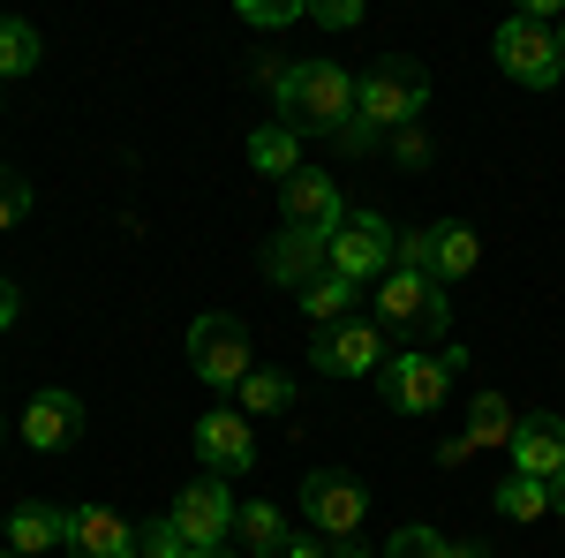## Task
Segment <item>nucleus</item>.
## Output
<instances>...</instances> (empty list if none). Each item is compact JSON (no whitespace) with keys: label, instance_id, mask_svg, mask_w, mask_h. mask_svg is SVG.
<instances>
[{"label":"nucleus","instance_id":"1","mask_svg":"<svg viewBox=\"0 0 565 558\" xmlns=\"http://www.w3.org/2000/svg\"><path fill=\"white\" fill-rule=\"evenodd\" d=\"M279 122L295 136H332L340 122H354V76L340 61H295V69H279Z\"/></svg>","mask_w":565,"mask_h":558},{"label":"nucleus","instance_id":"2","mask_svg":"<svg viewBox=\"0 0 565 558\" xmlns=\"http://www.w3.org/2000/svg\"><path fill=\"white\" fill-rule=\"evenodd\" d=\"M302 514H309V536H324V544H332V558H370V551H362L370 491H362L348 468H317V475H302Z\"/></svg>","mask_w":565,"mask_h":558},{"label":"nucleus","instance_id":"3","mask_svg":"<svg viewBox=\"0 0 565 558\" xmlns=\"http://www.w3.org/2000/svg\"><path fill=\"white\" fill-rule=\"evenodd\" d=\"M423 106H430V69L407 53H385L370 76H354V122L370 129H407Z\"/></svg>","mask_w":565,"mask_h":558},{"label":"nucleus","instance_id":"4","mask_svg":"<svg viewBox=\"0 0 565 558\" xmlns=\"http://www.w3.org/2000/svg\"><path fill=\"white\" fill-rule=\"evenodd\" d=\"M460 347H415V355H392L385 370H377V392H385L392 415H437L445 408V392L460 378Z\"/></svg>","mask_w":565,"mask_h":558},{"label":"nucleus","instance_id":"5","mask_svg":"<svg viewBox=\"0 0 565 558\" xmlns=\"http://www.w3.org/2000/svg\"><path fill=\"white\" fill-rule=\"evenodd\" d=\"M189 370H196L204 386H218V392H242V378L257 370V355H249V325L226 317V309L196 317V325H189Z\"/></svg>","mask_w":565,"mask_h":558},{"label":"nucleus","instance_id":"6","mask_svg":"<svg viewBox=\"0 0 565 558\" xmlns=\"http://www.w3.org/2000/svg\"><path fill=\"white\" fill-rule=\"evenodd\" d=\"M490 53H498V69H505L521 91H551L565 76L558 31H551V23H535V15H505V23H498V39H490Z\"/></svg>","mask_w":565,"mask_h":558},{"label":"nucleus","instance_id":"7","mask_svg":"<svg viewBox=\"0 0 565 558\" xmlns=\"http://www.w3.org/2000/svg\"><path fill=\"white\" fill-rule=\"evenodd\" d=\"M476 257H482V242H476V227H460V219H437V227H423V234H399V250H392V264L423 272V280H437V287L468 280Z\"/></svg>","mask_w":565,"mask_h":558},{"label":"nucleus","instance_id":"8","mask_svg":"<svg viewBox=\"0 0 565 558\" xmlns=\"http://www.w3.org/2000/svg\"><path fill=\"white\" fill-rule=\"evenodd\" d=\"M377 317H385V333H445L452 302H445L437 280L407 272V264H392L385 280H377Z\"/></svg>","mask_w":565,"mask_h":558},{"label":"nucleus","instance_id":"9","mask_svg":"<svg viewBox=\"0 0 565 558\" xmlns=\"http://www.w3.org/2000/svg\"><path fill=\"white\" fill-rule=\"evenodd\" d=\"M309 362L324 370V378H377L392 355H385V325H370V317H348V325H324L317 340H309Z\"/></svg>","mask_w":565,"mask_h":558},{"label":"nucleus","instance_id":"10","mask_svg":"<svg viewBox=\"0 0 565 558\" xmlns=\"http://www.w3.org/2000/svg\"><path fill=\"white\" fill-rule=\"evenodd\" d=\"M392 250H399V234H392L377 212H348V227L332 234V280H348V287L385 280V272H392Z\"/></svg>","mask_w":565,"mask_h":558},{"label":"nucleus","instance_id":"11","mask_svg":"<svg viewBox=\"0 0 565 558\" xmlns=\"http://www.w3.org/2000/svg\"><path fill=\"white\" fill-rule=\"evenodd\" d=\"M234 514H242V506L226 498V483H212V475H204V483H181V498L167 506V520L181 528V544H189V551L226 544V536H234Z\"/></svg>","mask_w":565,"mask_h":558},{"label":"nucleus","instance_id":"12","mask_svg":"<svg viewBox=\"0 0 565 558\" xmlns=\"http://www.w3.org/2000/svg\"><path fill=\"white\" fill-rule=\"evenodd\" d=\"M61 544L76 558H136V520L114 506H61Z\"/></svg>","mask_w":565,"mask_h":558},{"label":"nucleus","instance_id":"13","mask_svg":"<svg viewBox=\"0 0 565 558\" xmlns=\"http://www.w3.org/2000/svg\"><path fill=\"white\" fill-rule=\"evenodd\" d=\"M196 461H204V475H249L257 468V430H249V415L212 408L196 423Z\"/></svg>","mask_w":565,"mask_h":558},{"label":"nucleus","instance_id":"14","mask_svg":"<svg viewBox=\"0 0 565 558\" xmlns=\"http://www.w3.org/2000/svg\"><path fill=\"white\" fill-rule=\"evenodd\" d=\"M332 272V234H309V227H279V242L264 250V280L271 287H295L302 295L309 280Z\"/></svg>","mask_w":565,"mask_h":558},{"label":"nucleus","instance_id":"15","mask_svg":"<svg viewBox=\"0 0 565 558\" xmlns=\"http://www.w3.org/2000/svg\"><path fill=\"white\" fill-rule=\"evenodd\" d=\"M279 212H287V227L340 234V227H348V197H340V181H324L317 167H302L295 181H279Z\"/></svg>","mask_w":565,"mask_h":558},{"label":"nucleus","instance_id":"16","mask_svg":"<svg viewBox=\"0 0 565 558\" xmlns=\"http://www.w3.org/2000/svg\"><path fill=\"white\" fill-rule=\"evenodd\" d=\"M76 430H84V400L61 392V386H45L39 400L23 408V445H31V453H68Z\"/></svg>","mask_w":565,"mask_h":558},{"label":"nucleus","instance_id":"17","mask_svg":"<svg viewBox=\"0 0 565 558\" xmlns=\"http://www.w3.org/2000/svg\"><path fill=\"white\" fill-rule=\"evenodd\" d=\"M505 453H513V475H527V483H558L565 475V415H527Z\"/></svg>","mask_w":565,"mask_h":558},{"label":"nucleus","instance_id":"18","mask_svg":"<svg viewBox=\"0 0 565 558\" xmlns=\"http://www.w3.org/2000/svg\"><path fill=\"white\" fill-rule=\"evenodd\" d=\"M8 544L23 558H45L61 544V506H45V498H23L15 514H8Z\"/></svg>","mask_w":565,"mask_h":558},{"label":"nucleus","instance_id":"19","mask_svg":"<svg viewBox=\"0 0 565 558\" xmlns=\"http://www.w3.org/2000/svg\"><path fill=\"white\" fill-rule=\"evenodd\" d=\"M249 167L271 173V181H295V173H302V136L287 129V122L257 129V136H249Z\"/></svg>","mask_w":565,"mask_h":558},{"label":"nucleus","instance_id":"20","mask_svg":"<svg viewBox=\"0 0 565 558\" xmlns=\"http://www.w3.org/2000/svg\"><path fill=\"white\" fill-rule=\"evenodd\" d=\"M234 544H242V551L279 558V551H287V514H279L271 498H257V506H242V514H234Z\"/></svg>","mask_w":565,"mask_h":558},{"label":"nucleus","instance_id":"21","mask_svg":"<svg viewBox=\"0 0 565 558\" xmlns=\"http://www.w3.org/2000/svg\"><path fill=\"white\" fill-rule=\"evenodd\" d=\"M39 31H31V23H15V15H0V84H8V76H31V69H39Z\"/></svg>","mask_w":565,"mask_h":558},{"label":"nucleus","instance_id":"22","mask_svg":"<svg viewBox=\"0 0 565 558\" xmlns=\"http://www.w3.org/2000/svg\"><path fill=\"white\" fill-rule=\"evenodd\" d=\"M302 309L317 317V333H324V325H348V309H354V287H348V280H332V272H324V280H309V287H302Z\"/></svg>","mask_w":565,"mask_h":558},{"label":"nucleus","instance_id":"23","mask_svg":"<svg viewBox=\"0 0 565 558\" xmlns=\"http://www.w3.org/2000/svg\"><path fill=\"white\" fill-rule=\"evenodd\" d=\"M279 408H295V378L249 370V378H242V415H279Z\"/></svg>","mask_w":565,"mask_h":558},{"label":"nucleus","instance_id":"24","mask_svg":"<svg viewBox=\"0 0 565 558\" xmlns=\"http://www.w3.org/2000/svg\"><path fill=\"white\" fill-rule=\"evenodd\" d=\"M498 514H505V520H543V514H551V483H527V475L498 483Z\"/></svg>","mask_w":565,"mask_h":558},{"label":"nucleus","instance_id":"25","mask_svg":"<svg viewBox=\"0 0 565 558\" xmlns=\"http://www.w3.org/2000/svg\"><path fill=\"white\" fill-rule=\"evenodd\" d=\"M513 415H505V400H498V392H482L476 400V415H468V445H513Z\"/></svg>","mask_w":565,"mask_h":558},{"label":"nucleus","instance_id":"26","mask_svg":"<svg viewBox=\"0 0 565 558\" xmlns=\"http://www.w3.org/2000/svg\"><path fill=\"white\" fill-rule=\"evenodd\" d=\"M385 558H452V544H445L437 528H423V520H407V528L385 536Z\"/></svg>","mask_w":565,"mask_h":558},{"label":"nucleus","instance_id":"27","mask_svg":"<svg viewBox=\"0 0 565 558\" xmlns=\"http://www.w3.org/2000/svg\"><path fill=\"white\" fill-rule=\"evenodd\" d=\"M136 558H189V544H181L174 520H143L136 528Z\"/></svg>","mask_w":565,"mask_h":558},{"label":"nucleus","instance_id":"28","mask_svg":"<svg viewBox=\"0 0 565 558\" xmlns=\"http://www.w3.org/2000/svg\"><path fill=\"white\" fill-rule=\"evenodd\" d=\"M242 23L279 31V23H309V8H302V0H242Z\"/></svg>","mask_w":565,"mask_h":558},{"label":"nucleus","instance_id":"29","mask_svg":"<svg viewBox=\"0 0 565 558\" xmlns=\"http://www.w3.org/2000/svg\"><path fill=\"white\" fill-rule=\"evenodd\" d=\"M23 219H31V181H23L15 167H0V234L23 227Z\"/></svg>","mask_w":565,"mask_h":558},{"label":"nucleus","instance_id":"30","mask_svg":"<svg viewBox=\"0 0 565 558\" xmlns=\"http://www.w3.org/2000/svg\"><path fill=\"white\" fill-rule=\"evenodd\" d=\"M309 23H324V31H354V23H362V0H309Z\"/></svg>","mask_w":565,"mask_h":558},{"label":"nucleus","instance_id":"31","mask_svg":"<svg viewBox=\"0 0 565 558\" xmlns=\"http://www.w3.org/2000/svg\"><path fill=\"white\" fill-rule=\"evenodd\" d=\"M279 558H332V544H324V536H287Z\"/></svg>","mask_w":565,"mask_h":558},{"label":"nucleus","instance_id":"32","mask_svg":"<svg viewBox=\"0 0 565 558\" xmlns=\"http://www.w3.org/2000/svg\"><path fill=\"white\" fill-rule=\"evenodd\" d=\"M15 309H23V295H15V280H0V333L15 325Z\"/></svg>","mask_w":565,"mask_h":558},{"label":"nucleus","instance_id":"33","mask_svg":"<svg viewBox=\"0 0 565 558\" xmlns=\"http://www.w3.org/2000/svg\"><path fill=\"white\" fill-rule=\"evenodd\" d=\"M551 514L565 520V475H558V483H551Z\"/></svg>","mask_w":565,"mask_h":558},{"label":"nucleus","instance_id":"34","mask_svg":"<svg viewBox=\"0 0 565 558\" xmlns=\"http://www.w3.org/2000/svg\"><path fill=\"white\" fill-rule=\"evenodd\" d=\"M189 558H242V551H226V544H212V551H189Z\"/></svg>","mask_w":565,"mask_h":558},{"label":"nucleus","instance_id":"35","mask_svg":"<svg viewBox=\"0 0 565 558\" xmlns=\"http://www.w3.org/2000/svg\"><path fill=\"white\" fill-rule=\"evenodd\" d=\"M558 53H565V15H558Z\"/></svg>","mask_w":565,"mask_h":558},{"label":"nucleus","instance_id":"36","mask_svg":"<svg viewBox=\"0 0 565 558\" xmlns=\"http://www.w3.org/2000/svg\"><path fill=\"white\" fill-rule=\"evenodd\" d=\"M0 558H23V551H0Z\"/></svg>","mask_w":565,"mask_h":558}]
</instances>
